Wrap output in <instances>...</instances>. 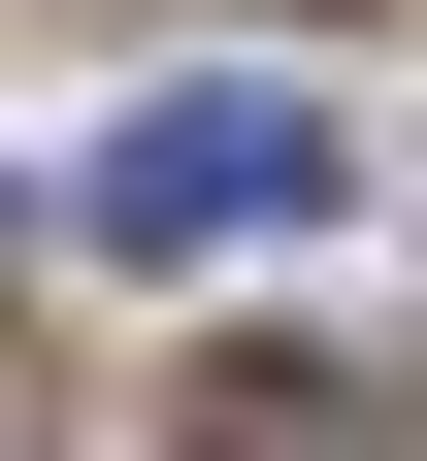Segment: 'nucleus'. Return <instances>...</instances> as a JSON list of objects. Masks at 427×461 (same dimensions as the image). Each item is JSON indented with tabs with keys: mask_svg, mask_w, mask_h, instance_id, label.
Segmentation results:
<instances>
[{
	"mask_svg": "<svg viewBox=\"0 0 427 461\" xmlns=\"http://www.w3.org/2000/svg\"><path fill=\"white\" fill-rule=\"evenodd\" d=\"M67 198L132 230V264H263V230H329V198H361V132H296V99H132Z\"/></svg>",
	"mask_w": 427,
	"mask_h": 461,
	"instance_id": "f257e3e1",
	"label": "nucleus"
}]
</instances>
